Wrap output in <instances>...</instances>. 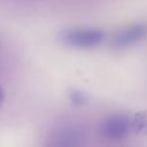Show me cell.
Wrapping results in <instances>:
<instances>
[{"label":"cell","instance_id":"1","mask_svg":"<svg viewBox=\"0 0 147 147\" xmlns=\"http://www.w3.org/2000/svg\"><path fill=\"white\" fill-rule=\"evenodd\" d=\"M105 38L103 31L88 28L64 29L59 33L61 42L76 48H92L99 45Z\"/></svg>","mask_w":147,"mask_h":147},{"label":"cell","instance_id":"6","mask_svg":"<svg viewBox=\"0 0 147 147\" xmlns=\"http://www.w3.org/2000/svg\"><path fill=\"white\" fill-rule=\"evenodd\" d=\"M3 98H5V94H3L2 88L0 87V107H1V105H2V102H3Z\"/></svg>","mask_w":147,"mask_h":147},{"label":"cell","instance_id":"4","mask_svg":"<svg viewBox=\"0 0 147 147\" xmlns=\"http://www.w3.org/2000/svg\"><path fill=\"white\" fill-rule=\"evenodd\" d=\"M131 131L137 134H147V109L137 111L131 117Z\"/></svg>","mask_w":147,"mask_h":147},{"label":"cell","instance_id":"3","mask_svg":"<svg viewBox=\"0 0 147 147\" xmlns=\"http://www.w3.org/2000/svg\"><path fill=\"white\" fill-rule=\"evenodd\" d=\"M147 36V25L144 23H137L118 31L113 38V46L115 48H124L136 44Z\"/></svg>","mask_w":147,"mask_h":147},{"label":"cell","instance_id":"2","mask_svg":"<svg viewBox=\"0 0 147 147\" xmlns=\"http://www.w3.org/2000/svg\"><path fill=\"white\" fill-rule=\"evenodd\" d=\"M131 131V117L127 114H113L101 124L102 136L113 141H118L127 137Z\"/></svg>","mask_w":147,"mask_h":147},{"label":"cell","instance_id":"5","mask_svg":"<svg viewBox=\"0 0 147 147\" xmlns=\"http://www.w3.org/2000/svg\"><path fill=\"white\" fill-rule=\"evenodd\" d=\"M70 100L76 106H80V105H84L86 102V95L82 91H77V90L71 91L70 92Z\"/></svg>","mask_w":147,"mask_h":147},{"label":"cell","instance_id":"7","mask_svg":"<svg viewBox=\"0 0 147 147\" xmlns=\"http://www.w3.org/2000/svg\"><path fill=\"white\" fill-rule=\"evenodd\" d=\"M55 147H67V146H62V145H60V146H59V145H57V146H55Z\"/></svg>","mask_w":147,"mask_h":147}]
</instances>
